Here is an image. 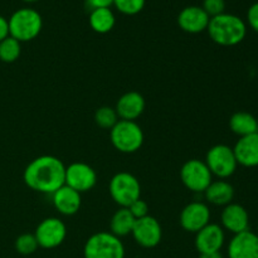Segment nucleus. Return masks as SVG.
Instances as JSON below:
<instances>
[{"mask_svg":"<svg viewBox=\"0 0 258 258\" xmlns=\"http://www.w3.org/2000/svg\"><path fill=\"white\" fill-rule=\"evenodd\" d=\"M39 247L53 249L59 247L67 237V227L64 222L55 217H49L40 222L34 232Z\"/></svg>","mask_w":258,"mask_h":258,"instance_id":"nucleus-9","label":"nucleus"},{"mask_svg":"<svg viewBox=\"0 0 258 258\" xmlns=\"http://www.w3.org/2000/svg\"><path fill=\"white\" fill-rule=\"evenodd\" d=\"M204 163L211 170L212 175L223 180L233 175L238 166L233 149L224 144L212 146L207 153Z\"/></svg>","mask_w":258,"mask_h":258,"instance_id":"nucleus-7","label":"nucleus"},{"mask_svg":"<svg viewBox=\"0 0 258 258\" xmlns=\"http://www.w3.org/2000/svg\"><path fill=\"white\" fill-rule=\"evenodd\" d=\"M145 105V98L141 93L130 91L118 98L115 110L120 120L135 121L144 113Z\"/></svg>","mask_w":258,"mask_h":258,"instance_id":"nucleus-17","label":"nucleus"},{"mask_svg":"<svg viewBox=\"0 0 258 258\" xmlns=\"http://www.w3.org/2000/svg\"><path fill=\"white\" fill-rule=\"evenodd\" d=\"M64 178L66 165L52 155L33 159L23 173V180L28 188L44 194H53L64 185Z\"/></svg>","mask_w":258,"mask_h":258,"instance_id":"nucleus-1","label":"nucleus"},{"mask_svg":"<svg viewBox=\"0 0 258 258\" xmlns=\"http://www.w3.org/2000/svg\"><path fill=\"white\" fill-rule=\"evenodd\" d=\"M204 197L209 204L226 207L232 203L234 198V188L231 183L223 179L213 180L204 190Z\"/></svg>","mask_w":258,"mask_h":258,"instance_id":"nucleus-20","label":"nucleus"},{"mask_svg":"<svg viewBox=\"0 0 258 258\" xmlns=\"http://www.w3.org/2000/svg\"><path fill=\"white\" fill-rule=\"evenodd\" d=\"M180 179L186 189L194 193H204L213 181V175L203 160L190 159L180 169Z\"/></svg>","mask_w":258,"mask_h":258,"instance_id":"nucleus-8","label":"nucleus"},{"mask_svg":"<svg viewBox=\"0 0 258 258\" xmlns=\"http://www.w3.org/2000/svg\"><path fill=\"white\" fill-rule=\"evenodd\" d=\"M111 144L117 151L123 154H134L141 149L144 144V131L136 121L118 120L110 130Z\"/></svg>","mask_w":258,"mask_h":258,"instance_id":"nucleus-4","label":"nucleus"},{"mask_svg":"<svg viewBox=\"0 0 258 258\" xmlns=\"http://www.w3.org/2000/svg\"><path fill=\"white\" fill-rule=\"evenodd\" d=\"M207 30L211 39L222 47L239 44L247 34L246 23L237 15L227 13L211 18Z\"/></svg>","mask_w":258,"mask_h":258,"instance_id":"nucleus-2","label":"nucleus"},{"mask_svg":"<svg viewBox=\"0 0 258 258\" xmlns=\"http://www.w3.org/2000/svg\"><path fill=\"white\" fill-rule=\"evenodd\" d=\"M204 12L211 18L217 17V15L224 13L226 9V2L224 0H204L203 7Z\"/></svg>","mask_w":258,"mask_h":258,"instance_id":"nucleus-28","label":"nucleus"},{"mask_svg":"<svg viewBox=\"0 0 258 258\" xmlns=\"http://www.w3.org/2000/svg\"><path fill=\"white\" fill-rule=\"evenodd\" d=\"M127 209L130 211V213L133 214L135 219L144 218V217L149 216V204L145 201H143L141 198H139L138 201L134 202L133 204L127 207Z\"/></svg>","mask_w":258,"mask_h":258,"instance_id":"nucleus-29","label":"nucleus"},{"mask_svg":"<svg viewBox=\"0 0 258 258\" xmlns=\"http://www.w3.org/2000/svg\"><path fill=\"white\" fill-rule=\"evenodd\" d=\"M136 219L127 208H120L113 213L110 221V232L116 237H126L131 234Z\"/></svg>","mask_w":258,"mask_h":258,"instance_id":"nucleus-23","label":"nucleus"},{"mask_svg":"<svg viewBox=\"0 0 258 258\" xmlns=\"http://www.w3.org/2000/svg\"><path fill=\"white\" fill-rule=\"evenodd\" d=\"M134 241L143 248H154L158 246L163 238V229L156 218L146 216L136 219L131 232Z\"/></svg>","mask_w":258,"mask_h":258,"instance_id":"nucleus-11","label":"nucleus"},{"mask_svg":"<svg viewBox=\"0 0 258 258\" xmlns=\"http://www.w3.org/2000/svg\"><path fill=\"white\" fill-rule=\"evenodd\" d=\"M24 2H27V3H33V2H37V0H24Z\"/></svg>","mask_w":258,"mask_h":258,"instance_id":"nucleus-34","label":"nucleus"},{"mask_svg":"<svg viewBox=\"0 0 258 258\" xmlns=\"http://www.w3.org/2000/svg\"><path fill=\"white\" fill-rule=\"evenodd\" d=\"M222 228L231 233L238 234L249 228V216L243 206L232 202L228 206L223 207L221 214Z\"/></svg>","mask_w":258,"mask_h":258,"instance_id":"nucleus-15","label":"nucleus"},{"mask_svg":"<svg viewBox=\"0 0 258 258\" xmlns=\"http://www.w3.org/2000/svg\"><path fill=\"white\" fill-rule=\"evenodd\" d=\"M88 22L93 32L98 34H106L115 27L116 18L110 8H97V9L91 10Z\"/></svg>","mask_w":258,"mask_h":258,"instance_id":"nucleus-22","label":"nucleus"},{"mask_svg":"<svg viewBox=\"0 0 258 258\" xmlns=\"http://www.w3.org/2000/svg\"><path fill=\"white\" fill-rule=\"evenodd\" d=\"M229 128L239 138L258 133V120L252 113L238 111L229 118Z\"/></svg>","mask_w":258,"mask_h":258,"instance_id":"nucleus-21","label":"nucleus"},{"mask_svg":"<svg viewBox=\"0 0 258 258\" xmlns=\"http://www.w3.org/2000/svg\"><path fill=\"white\" fill-rule=\"evenodd\" d=\"M9 35L22 42L35 39L42 32L43 19L39 13L32 8H22L12 14L8 20Z\"/></svg>","mask_w":258,"mask_h":258,"instance_id":"nucleus-3","label":"nucleus"},{"mask_svg":"<svg viewBox=\"0 0 258 258\" xmlns=\"http://www.w3.org/2000/svg\"><path fill=\"white\" fill-rule=\"evenodd\" d=\"M224 242H226L224 229L219 224L209 223L197 232L194 244L199 253H212V252H221Z\"/></svg>","mask_w":258,"mask_h":258,"instance_id":"nucleus-13","label":"nucleus"},{"mask_svg":"<svg viewBox=\"0 0 258 258\" xmlns=\"http://www.w3.org/2000/svg\"><path fill=\"white\" fill-rule=\"evenodd\" d=\"M9 37V24H8V19L0 15V42Z\"/></svg>","mask_w":258,"mask_h":258,"instance_id":"nucleus-32","label":"nucleus"},{"mask_svg":"<svg viewBox=\"0 0 258 258\" xmlns=\"http://www.w3.org/2000/svg\"><path fill=\"white\" fill-rule=\"evenodd\" d=\"M256 234L258 236V227H257V233H256Z\"/></svg>","mask_w":258,"mask_h":258,"instance_id":"nucleus-35","label":"nucleus"},{"mask_svg":"<svg viewBox=\"0 0 258 258\" xmlns=\"http://www.w3.org/2000/svg\"><path fill=\"white\" fill-rule=\"evenodd\" d=\"M228 258H258V236L252 231L234 234L227 247Z\"/></svg>","mask_w":258,"mask_h":258,"instance_id":"nucleus-14","label":"nucleus"},{"mask_svg":"<svg viewBox=\"0 0 258 258\" xmlns=\"http://www.w3.org/2000/svg\"><path fill=\"white\" fill-rule=\"evenodd\" d=\"M108 191L120 208H127L141 196V185L138 178L127 171H120L111 178Z\"/></svg>","mask_w":258,"mask_h":258,"instance_id":"nucleus-6","label":"nucleus"},{"mask_svg":"<svg viewBox=\"0 0 258 258\" xmlns=\"http://www.w3.org/2000/svg\"><path fill=\"white\" fill-rule=\"evenodd\" d=\"M22 45L19 40L13 37H7L0 42V60L4 63H13L20 57Z\"/></svg>","mask_w":258,"mask_h":258,"instance_id":"nucleus-24","label":"nucleus"},{"mask_svg":"<svg viewBox=\"0 0 258 258\" xmlns=\"http://www.w3.org/2000/svg\"><path fill=\"white\" fill-rule=\"evenodd\" d=\"M199 258H223L221 252H212V253H199Z\"/></svg>","mask_w":258,"mask_h":258,"instance_id":"nucleus-33","label":"nucleus"},{"mask_svg":"<svg viewBox=\"0 0 258 258\" xmlns=\"http://www.w3.org/2000/svg\"><path fill=\"white\" fill-rule=\"evenodd\" d=\"M38 247L39 244H38L34 233H23L15 239V249L18 253L23 254V256H29V254L34 253Z\"/></svg>","mask_w":258,"mask_h":258,"instance_id":"nucleus-26","label":"nucleus"},{"mask_svg":"<svg viewBox=\"0 0 258 258\" xmlns=\"http://www.w3.org/2000/svg\"><path fill=\"white\" fill-rule=\"evenodd\" d=\"M209 20H211V17L204 12L203 8L196 7V5L184 8L178 15L179 27L184 32L190 33V34H197V33L207 30Z\"/></svg>","mask_w":258,"mask_h":258,"instance_id":"nucleus-16","label":"nucleus"},{"mask_svg":"<svg viewBox=\"0 0 258 258\" xmlns=\"http://www.w3.org/2000/svg\"><path fill=\"white\" fill-rule=\"evenodd\" d=\"M113 5L122 14L135 15L144 9L145 0H113Z\"/></svg>","mask_w":258,"mask_h":258,"instance_id":"nucleus-27","label":"nucleus"},{"mask_svg":"<svg viewBox=\"0 0 258 258\" xmlns=\"http://www.w3.org/2000/svg\"><path fill=\"white\" fill-rule=\"evenodd\" d=\"M52 203L54 208L63 216H75L78 213L82 204V198L78 191L64 185L52 194Z\"/></svg>","mask_w":258,"mask_h":258,"instance_id":"nucleus-19","label":"nucleus"},{"mask_svg":"<svg viewBox=\"0 0 258 258\" xmlns=\"http://www.w3.org/2000/svg\"><path fill=\"white\" fill-rule=\"evenodd\" d=\"M247 20H248L249 27L258 33V2L249 7L247 12Z\"/></svg>","mask_w":258,"mask_h":258,"instance_id":"nucleus-30","label":"nucleus"},{"mask_svg":"<svg viewBox=\"0 0 258 258\" xmlns=\"http://www.w3.org/2000/svg\"><path fill=\"white\" fill-rule=\"evenodd\" d=\"M86 4L92 9L97 8H110V5L113 4V0H85Z\"/></svg>","mask_w":258,"mask_h":258,"instance_id":"nucleus-31","label":"nucleus"},{"mask_svg":"<svg viewBox=\"0 0 258 258\" xmlns=\"http://www.w3.org/2000/svg\"><path fill=\"white\" fill-rule=\"evenodd\" d=\"M179 223L184 231L197 233L211 223V209L203 202H191L186 204L179 216Z\"/></svg>","mask_w":258,"mask_h":258,"instance_id":"nucleus-12","label":"nucleus"},{"mask_svg":"<svg viewBox=\"0 0 258 258\" xmlns=\"http://www.w3.org/2000/svg\"><path fill=\"white\" fill-rule=\"evenodd\" d=\"M232 149L238 165L244 168L258 166V133L239 138Z\"/></svg>","mask_w":258,"mask_h":258,"instance_id":"nucleus-18","label":"nucleus"},{"mask_svg":"<svg viewBox=\"0 0 258 258\" xmlns=\"http://www.w3.org/2000/svg\"><path fill=\"white\" fill-rule=\"evenodd\" d=\"M93 118H95L96 125L103 130H111L120 120L115 108L110 107V106H102L98 110H96Z\"/></svg>","mask_w":258,"mask_h":258,"instance_id":"nucleus-25","label":"nucleus"},{"mask_svg":"<svg viewBox=\"0 0 258 258\" xmlns=\"http://www.w3.org/2000/svg\"><path fill=\"white\" fill-rule=\"evenodd\" d=\"M97 183V174L95 169L86 163H72L66 166L64 184L80 194L90 191Z\"/></svg>","mask_w":258,"mask_h":258,"instance_id":"nucleus-10","label":"nucleus"},{"mask_svg":"<svg viewBox=\"0 0 258 258\" xmlns=\"http://www.w3.org/2000/svg\"><path fill=\"white\" fill-rule=\"evenodd\" d=\"M83 258H125V247L111 232H97L86 241Z\"/></svg>","mask_w":258,"mask_h":258,"instance_id":"nucleus-5","label":"nucleus"}]
</instances>
